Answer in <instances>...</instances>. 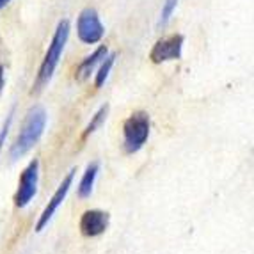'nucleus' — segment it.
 <instances>
[{
  "label": "nucleus",
  "instance_id": "obj_14",
  "mask_svg": "<svg viewBox=\"0 0 254 254\" xmlns=\"http://www.w3.org/2000/svg\"><path fill=\"white\" fill-rule=\"evenodd\" d=\"M11 121H13V116H9L7 123L4 125V128H2V130H0V151H2V146H4L5 137H7V131H9V127H11Z\"/></svg>",
  "mask_w": 254,
  "mask_h": 254
},
{
  "label": "nucleus",
  "instance_id": "obj_8",
  "mask_svg": "<svg viewBox=\"0 0 254 254\" xmlns=\"http://www.w3.org/2000/svg\"><path fill=\"white\" fill-rule=\"evenodd\" d=\"M110 222V215L103 210H87L80 217V233L87 238L100 237L107 231Z\"/></svg>",
  "mask_w": 254,
  "mask_h": 254
},
{
  "label": "nucleus",
  "instance_id": "obj_15",
  "mask_svg": "<svg viewBox=\"0 0 254 254\" xmlns=\"http://www.w3.org/2000/svg\"><path fill=\"white\" fill-rule=\"evenodd\" d=\"M4 89V66L0 64V93Z\"/></svg>",
  "mask_w": 254,
  "mask_h": 254
},
{
  "label": "nucleus",
  "instance_id": "obj_10",
  "mask_svg": "<svg viewBox=\"0 0 254 254\" xmlns=\"http://www.w3.org/2000/svg\"><path fill=\"white\" fill-rule=\"evenodd\" d=\"M98 171H100V165H98L96 162H93V164L87 165V169H85L84 176H82L80 183H78V195H80L82 199L89 197L91 192H93V187H94V182H96Z\"/></svg>",
  "mask_w": 254,
  "mask_h": 254
},
{
  "label": "nucleus",
  "instance_id": "obj_1",
  "mask_svg": "<svg viewBox=\"0 0 254 254\" xmlns=\"http://www.w3.org/2000/svg\"><path fill=\"white\" fill-rule=\"evenodd\" d=\"M69 38V21L68 20H61L57 23V29L54 32V38H52V43L48 45V50L45 54V59H43L41 66H39L38 76H36L34 82V89L32 93L38 94L39 91H43L48 85V82L52 80L55 69H57V64L61 61V55L64 52V47L68 43Z\"/></svg>",
  "mask_w": 254,
  "mask_h": 254
},
{
  "label": "nucleus",
  "instance_id": "obj_9",
  "mask_svg": "<svg viewBox=\"0 0 254 254\" xmlns=\"http://www.w3.org/2000/svg\"><path fill=\"white\" fill-rule=\"evenodd\" d=\"M107 55H109V50H107V47H100V48H96V50H94L93 54L89 55V57H85V59L80 63V66L76 68V73H75L76 80H78V82L87 80V78L91 76V73H93V69L96 68V64L102 63Z\"/></svg>",
  "mask_w": 254,
  "mask_h": 254
},
{
  "label": "nucleus",
  "instance_id": "obj_4",
  "mask_svg": "<svg viewBox=\"0 0 254 254\" xmlns=\"http://www.w3.org/2000/svg\"><path fill=\"white\" fill-rule=\"evenodd\" d=\"M76 34H78V39L85 45H96V43L102 41L103 34H105V27L100 21V16L94 9L87 7L78 14V18H76Z\"/></svg>",
  "mask_w": 254,
  "mask_h": 254
},
{
  "label": "nucleus",
  "instance_id": "obj_2",
  "mask_svg": "<svg viewBox=\"0 0 254 254\" xmlns=\"http://www.w3.org/2000/svg\"><path fill=\"white\" fill-rule=\"evenodd\" d=\"M47 127V112L43 107H34L29 110L25 121L21 125V130L18 133L14 144L11 146L9 157L13 160H18L20 157H23L27 151L34 148V144L41 139L43 130Z\"/></svg>",
  "mask_w": 254,
  "mask_h": 254
},
{
  "label": "nucleus",
  "instance_id": "obj_3",
  "mask_svg": "<svg viewBox=\"0 0 254 254\" xmlns=\"http://www.w3.org/2000/svg\"><path fill=\"white\" fill-rule=\"evenodd\" d=\"M149 116L148 112L137 110L123 125V146L127 153H137L149 137Z\"/></svg>",
  "mask_w": 254,
  "mask_h": 254
},
{
  "label": "nucleus",
  "instance_id": "obj_5",
  "mask_svg": "<svg viewBox=\"0 0 254 254\" xmlns=\"http://www.w3.org/2000/svg\"><path fill=\"white\" fill-rule=\"evenodd\" d=\"M38 180H39V162L32 160L29 162V165L21 173L18 190L14 194V204L18 208H25L32 201V197L36 195V190H38Z\"/></svg>",
  "mask_w": 254,
  "mask_h": 254
},
{
  "label": "nucleus",
  "instance_id": "obj_6",
  "mask_svg": "<svg viewBox=\"0 0 254 254\" xmlns=\"http://www.w3.org/2000/svg\"><path fill=\"white\" fill-rule=\"evenodd\" d=\"M183 43H185V38L182 34H173L169 38L158 39L155 43V47L151 48V52H149V59L155 64L182 59Z\"/></svg>",
  "mask_w": 254,
  "mask_h": 254
},
{
  "label": "nucleus",
  "instance_id": "obj_16",
  "mask_svg": "<svg viewBox=\"0 0 254 254\" xmlns=\"http://www.w3.org/2000/svg\"><path fill=\"white\" fill-rule=\"evenodd\" d=\"M9 2H11V0H0V9H2V7H5V5H7Z\"/></svg>",
  "mask_w": 254,
  "mask_h": 254
},
{
  "label": "nucleus",
  "instance_id": "obj_13",
  "mask_svg": "<svg viewBox=\"0 0 254 254\" xmlns=\"http://www.w3.org/2000/svg\"><path fill=\"white\" fill-rule=\"evenodd\" d=\"M178 5V0H165L164 5H162V13H160V21H158V27H165L169 23L171 16H173L174 9Z\"/></svg>",
  "mask_w": 254,
  "mask_h": 254
},
{
  "label": "nucleus",
  "instance_id": "obj_7",
  "mask_svg": "<svg viewBox=\"0 0 254 254\" xmlns=\"http://www.w3.org/2000/svg\"><path fill=\"white\" fill-rule=\"evenodd\" d=\"M75 173L76 171L71 169L66 176H64V180L61 182V185L57 187V190H55L54 195H52V199L48 201V204L45 206V210H43L41 217H39V220H38V224H36V231H38V233H41L43 229L47 228L48 222L52 220V217L55 215V212L59 210V206L63 204V201L66 199V195H68V192H69V187L73 185Z\"/></svg>",
  "mask_w": 254,
  "mask_h": 254
},
{
  "label": "nucleus",
  "instance_id": "obj_11",
  "mask_svg": "<svg viewBox=\"0 0 254 254\" xmlns=\"http://www.w3.org/2000/svg\"><path fill=\"white\" fill-rule=\"evenodd\" d=\"M107 114H109V105H102L100 109H98V112L96 114L91 118V121H89V125L85 127V130H84V133H82V139H87L89 135H93L94 131L98 130V128L102 127L103 123H105V119H107Z\"/></svg>",
  "mask_w": 254,
  "mask_h": 254
},
{
  "label": "nucleus",
  "instance_id": "obj_12",
  "mask_svg": "<svg viewBox=\"0 0 254 254\" xmlns=\"http://www.w3.org/2000/svg\"><path fill=\"white\" fill-rule=\"evenodd\" d=\"M114 61H116L114 54L107 55L105 59L102 61V66H100V69H98V73H96V78H94V85H96V87H102L107 82V78H109V75H110V69L114 66Z\"/></svg>",
  "mask_w": 254,
  "mask_h": 254
}]
</instances>
